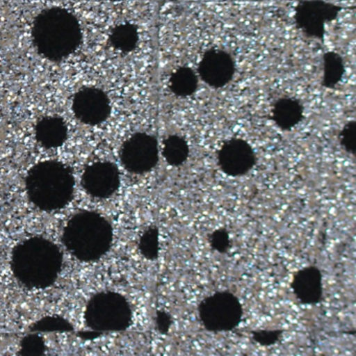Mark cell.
Listing matches in <instances>:
<instances>
[{
    "label": "cell",
    "instance_id": "obj_10",
    "mask_svg": "<svg viewBox=\"0 0 356 356\" xmlns=\"http://www.w3.org/2000/svg\"><path fill=\"white\" fill-rule=\"evenodd\" d=\"M81 184L90 197L109 199L120 189V170L113 162H95L85 168Z\"/></svg>",
    "mask_w": 356,
    "mask_h": 356
},
{
    "label": "cell",
    "instance_id": "obj_13",
    "mask_svg": "<svg viewBox=\"0 0 356 356\" xmlns=\"http://www.w3.org/2000/svg\"><path fill=\"white\" fill-rule=\"evenodd\" d=\"M291 289L303 305H318L324 296V278L318 266H309L293 273Z\"/></svg>",
    "mask_w": 356,
    "mask_h": 356
},
{
    "label": "cell",
    "instance_id": "obj_27",
    "mask_svg": "<svg viewBox=\"0 0 356 356\" xmlns=\"http://www.w3.org/2000/svg\"><path fill=\"white\" fill-rule=\"evenodd\" d=\"M102 333L97 332V331L91 330L88 332L80 333L79 337H82L83 339H95L97 337H101Z\"/></svg>",
    "mask_w": 356,
    "mask_h": 356
},
{
    "label": "cell",
    "instance_id": "obj_6",
    "mask_svg": "<svg viewBox=\"0 0 356 356\" xmlns=\"http://www.w3.org/2000/svg\"><path fill=\"white\" fill-rule=\"evenodd\" d=\"M197 314L202 326L209 332H230L241 325L243 307L231 291H216L200 302Z\"/></svg>",
    "mask_w": 356,
    "mask_h": 356
},
{
    "label": "cell",
    "instance_id": "obj_1",
    "mask_svg": "<svg viewBox=\"0 0 356 356\" xmlns=\"http://www.w3.org/2000/svg\"><path fill=\"white\" fill-rule=\"evenodd\" d=\"M10 266L20 284L29 289H44L59 278L63 254L49 239L31 237L14 248Z\"/></svg>",
    "mask_w": 356,
    "mask_h": 356
},
{
    "label": "cell",
    "instance_id": "obj_5",
    "mask_svg": "<svg viewBox=\"0 0 356 356\" xmlns=\"http://www.w3.org/2000/svg\"><path fill=\"white\" fill-rule=\"evenodd\" d=\"M133 308L129 300L116 291H102L90 298L85 308L87 326L97 332H122L133 324Z\"/></svg>",
    "mask_w": 356,
    "mask_h": 356
},
{
    "label": "cell",
    "instance_id": "obj_18",
    "mask_svg": "<svg viewBox=\"0 0 356 356\" xmlns=\"http://www.w3.org/2000/svg\"><path fill=\"white\" fill-rule=\"evenodd\" d=\"M110 44L122 53H132L139 42L138 29L133 24H122L112 30L109 37Z\"/></svg>",
    "mask_w": 356,
    "mask_h": 356
},
{
    "label": "cell",
    "instance_id": "obj_8",
    "mask_svg": "<svg viewBox=\"0 0 356 356\" xmlns=\"http://www.w3.org/2000/svg\"><path fill=\"white\" fill-rule=\"evenodd\" d=\"M341 8L325 0H302L293 14L297 28L308 38L323 40L327 24L337 20Z\"/></svg>",
    "mask_w": 356,
    "mask_h": 356
},
{
    "label": "cell",
    "instance_id": "obj_26",
    "mask_svg": "<svg viewBox=\"0 0 356 356\" xmlns=\"http://www.w3.org/2000/svg\"><path fill=\"white\" fill-rule=\"evenodd\" d=\"M154 321H155L156 330L161 335H168L174 324L172 314L163 309L156 310Z\"/></svg>",
    "mask_w": 356,
    "mask_h": 356
},
{
    "label": "cell",
    "instance_id": "obj_14",
    "mask_svg": "<svg viewBox=\"0 0 356 356\" xmlns=\"http://www.w3.org/2000/svg\"><path fill=\"white\" fill-rule=\"evenodd\" d=\"M35 137L39 145L44 149H57L67 140V124L58 116L42 118L36 124Z\"/></svg>",
    "mask_w": 356,
    "mask_h": 356
},
{
    "label": "cell",
    "instance_id": "obj_28",
    "mask_svg": "<svg viewBox=\"0 0 356 356\" xmlns=\"http://www.w3.org/2000/svg\"><path fill=\"white\" fill-rule=\"evenodd\" d=\"M110 1H112V3H120L122 0H110Z\"/></svg>",
    "mask_w": 356,
    "mask_h": 356
},
{
    "label": "cell",
    "instance_id": "obj_29",
    "mask_svg": "<svg viewBox=\"0 0 356 356\" xmlns=\"http://www.w3.org/2000/svg\"><path fill=\"white\" fill-rule=\"evenodd\" d=\"M172 1H175V0H172Z\"/></svg>",
    "mask_w": 356,
    "mask_h": 356
},
{
    "label": "cell",
    "instance_id": "obj_25",
    "mask_svg": "<svg viewBox=\"0 0 356 356\" xmlns=\"http://www.w3.org/2000/svg\"><path fill=\"white\" fill-rule=\"evenodd\" d=\"M210 247L213 251L220 254L228 253L229 250L232 247L230 233L225 228L216 229L208 237Z\"/></svg>",
    "mask_w": 356,
    "mask_h": 356
},
{
    "label": "cell",
    "instance_id": "obj_7",
    "mask_svg": "<svg viewBox=\"0 0 356 356\" xmlns=\"http://www.w3.org/2000/svg\"><path fill=\"white\" fill-rule=\"evenodd\" d=\"M159 143L154 135L145 132L133 134L120 147V163L131 174L152 172L159 162Z\"/></svg>",
    "mask_w": 356,
    "mask_h": 356
},
{
    "label": "cell",
    "instance_id": "obj_12",
    "mask_svg": "<svg viewBox=\"0 0 356 356\" xmlns=\"http://www.w3.org/2000/svg\"><path fill=\"white\" fill-rule=\"evenodd\" d=\"M197 72L201 80L208 86L214 89L222 88L234 76V59L226 51L209 49L202 57Z\"/></svg>",
    "mask_w": 356,
    "mask_h": 356
},
{
    "label": "cell",
    "instance_id": "obj_11",
    "mask_svg": "<svg viewBox=\"0 0 356 356\" xmlns=\"http://www.w3.org/2000/svg\"><path fill=\"white\" fill-rule=\"evenodd\" d=\"M72 112L76 120L88 126H99L109 118L111 104L109 97L99 88L82 89L72 99Z\"/></svg>",
    "mask_w": 356,
    "mask_h": 356
},
{
    "label": "cell",
    "instance_id": "obj_4",
    "mask_svg": "<svg viewBox=\"0 0 356 356\" xmlns=\"http://www.w3.org/2000/svg\"><path fill=\"white\" fill-rule=\"evenodd\" d=\"M72 170L56 160L35 164L26 178V195L31 203L45 212L63 209L74 193Z\"/></svg>",
    "mask_w": 356,
    "mask_h": 356
},
{
    "label": "cell",
    "instance_id": "obj_24",
    "mask_svg": "<svg viewBox=\"0 0 356 356\" xmlns=\"http://www.w3.org/2000/svg\"><path fill=\"white\" fill-rule=\"evenodd\" d=\"M284 331L282 329H266V330H255L251 332V339L253 343L261 347H270L276 345L282 339Z\"/></svg>",
    "mask_w": 356,
    "mask_h": 356
},
{
    "label": "cell",
    "instance_id": "obj_22",
    "mask_svg": "<svg viewBox=\"0 0 356 356\" xmlns=\"http://www.w3.org/2000/svg\"><path fill=\"white\" fill-rule=\"evenodd\" d=\"M47 343L40 333L32 332L20 341L18 355L41 356L47 352Z\"/></svg>",
    "mask_w": 356,
    "mask_h": 356
},
{
    "label": "cell",
    "instance_id": "obj_3",
    "mask_svg": "<svg viewBox=\"0 0 356 356\" xmlns=\"http://www.w3.org/2000/svg\"><path fill=\"white\" fill-rule=\"evenodd\" d=\"M114 231L111 222L95 211L74 214L63 229L62 243L79 261H99L111 249Z\"/></svg>",
    "mask_w": 356,
    "mask_h": 356
},
{
    "label": "cell",
    "instance_id": "obj_17",
    "mask_svg": "<svg viewBox=\"0 0 356 356\" xmlns=\"http://www.w3.org/2000/svg\"><path fill=\"white\" fill-rule=\"evenodd\" d=\"M189 153L188 143L180 135H170L162 143V156L166 163L174 168L183 165L188 160Z\"/></svg>",
    "mask_w": 356,
    "mask_h": 356
},
{
    "label": "cell",
    "instance_id": "obj_15",
    "mask_svg": "<svg viewBox=\"0 0 356 356\" xmlns=\"http://www.w3.org/2000/svg\"><path fill=\"white\" fill-rule=\"evenodd\" d=\"M303 118L304 107L299 99L281 97L273 106L272 120L280 130H293L299 126Z\"/></svg>",
    "mask_w": 356,
    "mask_h": 356
},
{
    "label": "cell",
    "instance_id": "obj_20",
    "mask_svg": "<svg viewBox=\"0 0 356 356\" xmlns=\"http://www.w3.org/2000/svg\"><path fill=\"white\" fill-rule=\"evenodd\" d=\"M139 253L149 261H156L160 256V231L157 226H149L143 231L138 241Z\"/></svg>",
    "mask_w": 356,
    "mask_h": 356
},
{
    "label": "cell",
    "instance_id": "obj_16",
    "mask_svg": "<svg viewBox=\"0 0 356 356\" xmlns=\"http://www.w3.org/2000/svg\"><path fill=\"white\" fill-rule=\"evenodd\" d=\"M168 87L174 95L178 97H188L197 92L199 79L193 68L181 66L172 72Z\"/></svg>",
    "mask_w": 356,
    "mask_h": 356
},
{
    "label": "cell",
    "instance_id": "obj_19",
    "mask_svg": "<svg viewBox=\"0 0 356 356\" xmlns=\"http://www.w3.org/2000/svg\"><path fill=\"white\" fill-rule=\"evenodd\" d=\"M346 74L345 61L339 54L328 51L323 57L322 85L325 88H334Z\"/></svg>",
    "mask_w": 356,
    "mask_h": 356
},
{
    "label": "cell",
    "instance_id": "obj_2",
    "mask_svg": "<svg viewBox=\"0 0 356 356\" xmlns=\"http://www.w3.org/2000/svg\"><path fill=\"white\" fill-rule=\"evenodd\" d=\"M37 51L49 61H61L76 51L82 42V29L74 14L62 8L41 12L32 29Z\"/></svg>",
    "mask_w": 356,
    "mask_h": 356
},
{
    "label": "cell",
    "instance_id": "obj_21",
    "mask_svg": "<svg viewBox=\"0 0 356 356\" xmlns=\"http://www.w3.org/2000/svg\"><path fill=\"white\" fill-rule=\"evenodd\" d=\"M31 332L53 333L72 332L74 326L70 321L59 316H44L30 327Z\"/></svg>",
    "mask_w": 356,
    "mask_h": 356
},
{
    "label": "cell",
    "instance_id": "obj_23",
    "mask_svg": "<svg viewBox=\"0 0 356 356\" xmlns=\"http://www.w3.org/2000/svg\"><path fill=\"white\" fill-rule=\"evenodd\" d=\"M339 145L346 153L350 155L356 154V122L350 120L339 132Z\"/></svg>",
    "mask_w": 356,
    "mask_h": 356
},
{
    "label": "cell",
    "instance_id": "obj_9",
    "mask_svg": "<svg viewBox=\"0 0 356 356\" xmlns=\"http://www.w3.org/2000/svg\"><path fill=\"white\" fill-rule=\"evenodd\" d=\"M220 172L228 177L238 178L249 174L256 162L255 151L245 139L232 138L225 141L216 155Z\"/></svg>",
    "mask_w": 356,
    "mask_h": 356
}]
</instances>
